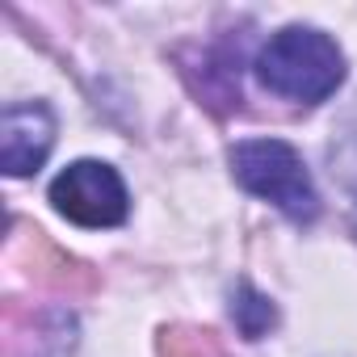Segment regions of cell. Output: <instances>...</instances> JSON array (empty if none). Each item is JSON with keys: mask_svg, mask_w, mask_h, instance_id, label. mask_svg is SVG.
I'll list each match as a JSON object with an SVG mask.
<instances>
[{"mask_svg": "<svg viewBox=\"0 0 357 357\" xmlns=\"http://www.w3.org/2000/svg\"><path fill=\"white\" fill-rule=\"evenodd\" d=\"M51 202L76 227H118L130 211L122 176L101 160H76L51 181Z\"/></svg>", "mask_w": 357, "mask_h": 357, "instance_id": "obj_3", "label": "cell"}, {"mask_svg": "<svg viewBox=\"0 0 357 357\" xmlns=\"http://www.w3.org/2000/svg\"><path fill=\"white\" fill-rule=\"evenodd\" d=\"M231 315H236V324H240V332H244L248 340H261V336L273 328V307H269V298H261L252 286H240V290H236Z\"/></svg>", "mask_w": 357, "mask_h": 357, "instance_id": "obj_5", "label": "cell"}, {"mask_svg": "<svg viewBox=\"0 0 357 357\" xmlns=\"http://www.w3.org/2000/svg\"><path fill=\"white\" fill-rule=\"evenodd\" d=\"M231 172L248 194L273 202L294 223H311L319 215V194L311 185V172L286 139H244V143H236L231 147Z\"/></svg>", "mask_w": 357, "mask_h": 357, "instance_id": "obj_2", "label": "cell"}, {"mask_svg": "<svg viewBox=\"0 0 357 357\" xmlns=\"http://www.w3.org/2000/svg\"><path fill=\"white\" fill-rule=\"evenodd\" d=\"M353 223H357V211H353Z\"/></svg>", "mask_w": 357, "mask_h": 357, "instance_id": "obj_6", "label": "cell"}, {"mask_svg": "<svg viewBox=\"0 0 357 357\" xmlns=\"http://www.w3.org/2000/svg\"><path fill=\"white\" fill-rule=\"evenodd\" d=\"M257 76L269 93L298 101V105H319L336 93L344 80V55L340 47L311 26H286L278 30L261 55H257Z\"/></svg>", "mask_w": 357, "mask_h": 357, "instance_id": "obj_1", "label": "cell"}, {"mask_svg": "<svg viewBox=\"0 0 357 357\" xmlns=\"http://www.w3.org/2000/svg\"><path fill=\"white\" fill-rule=\"evenodd\" d=\"M55 147V114L47 101H13L0 118V164L9 176L38 172Z\"/></svg>", "mask_w": 357, "mask_h": 357, "instance_id": "obj_4", "label": "cell"}]
</instances>
